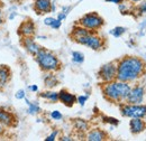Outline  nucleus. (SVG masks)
Masks as SVG:
<instances>
[{"label":"nucleus","instance_id":"f257e3e1","mask_svg":"<svg viewBox=\"0 0 146 141\" xmlns=\"http://www.w3.org/2000/svg\"><path fill=\"white\" fill-rule=\"evenodd\" d=\"M145 64L137 57H125L117 64L116 80L121 82H133L142 76Z\"/></svg>","mask_w":146,"mask_h":141},{"label":"nucleus","instance_id":"f03ea898","mask_svg":"<svg viewBox=\"0 0 146 141\" xmlns=\"http://www.w3.org/2000/svg\"><path fill=\"white\" fill-rule=\"evenodd\" d=\"M130 86L127 82H121L118 80L107 82L102 86V93L105 98L113 103L126 101L128 93L130 91Z\"/></svg>","mask_w":146,"mask_h":141},{"label":"nucleus","instance_id":"7ed1b4c3","mask_svg":"<svg viewBox=\"0 0 146 141\" xmlns=\"http://www.w3.org/2000/svg\"><path fill=\"white\" fill-rule=\"evenodd\" d=\"M35 58H36L38 66L44 72H55V70H60L61 67V63L58 58L52 52L47 49L40 48L39 52L36 54Z\"/></svg>","mask_w":146,"mask_h":141},{"label":"nucleus","instance_id":"20e7f679","mask_svg":"<svg viewBox=\"0 0 146 141\" xmlns=\"http://www.w3.org/2000/svg\"><path fill=\"white\" fill-rule=\"evenodd\" d=\"M79 25L87 28L90 32H94L99 28L102 27L104 25V19L100 17L98 14L91 13V14H87L79 20Z\"/></svg>","mask_w":146,"mask_h":141},{"label":"nucleus","instance_id":"39448f33","mask_svg":"<svg viewBox=\"0 0 146 141\" xmlns=\"http://www.w3.org/2000/svg\"><path fill=\"white\" fill-rule=\"evenodd\" d=\"M76 43L81 44V45H84L89 48H91L93 51H99L104 47V40L102 38H100L99 36L94 35L93 32H90L89 34L87 35H83L79 38L75 39Z\"/></svg>","mask_w":146,"mask_h":141},{"label":"nucleus","instance_id":"423d86ee","mask_svg":"<svg viewBox=\"0 0 146 141\" xmlns=\"http://www.w3.org/2000/svg\"><path fill=\"white\" fill-rule=\"evenodd\" d=\"M116 76H117V64H115L112 62L102 65L100 67L99 72H98V77L104 83L115 81L116 80Z\"/></svg>","mask_w":146,"mask_h":141},{"label":"nucleus","instance_id":"0eeeda50","mask_svg":"<svg viewBox=\"0 0 146 141\" xmlns=\"http://www.w3.org/2000/svg\"><path fill=\"white\" fill-rule=\"evenodd\" d=\"M121 114L128 118H144L146 115V105L128 104L121 107Z\"/></svg>","mask_w":146,"mask_h":141},{"label":"nucleus","instance_id":"6e6552de","mask_svg":"<svg viewBox=\"0 0 146 141\" xmlns=\"http://www.w3.org/2000/svg\"><path fill=\"white\" fill-rule=\"evenodd\" d=\"M0 123L6 128H15L18 124V119L14 112L0 106Z\"/></svg>","mask_w":146,"mask_h":141},{"label":"nucleus","instance_id":"1a4fd4ad","mask_svg":"<svg viewBox=\"0 0 146 141\" xmlns=\"http://www.w3.org/2000/svg\"><path fill=\"white\" fill-rule=\"evenodd\" d=\"M35 30H36V27H35V24L33 22V20L31 19H27L25 21H23L18 27V35L20 38H24V37H33L35 35Z\"/></svg>","mask_w":146,"mask_h":141},{"label":"nucleus","instance_id":"9d476101","mask_svg":"<svg viewBox=\"0 0 146 141\" xmlns=\"http://www.w3.org/2000/svg\"><path fill=\"white\" fill-rule=\"evenodd\" d=\"M143 98H144V88L142 86H135L134 88H130L126 101L128 104H139L142 103Z\"/></svg>","mask_w":146,"mask_h":141},{"label":"nucleus","instance_id":"9b49d317","mask_svg":"<svg viewBox=\"0 0 146 141\" xmlns=\"http://www.w3.org/2000/svg\"><path fill=\"white\" fill-rule=\"evenodd\" d=\"M21 46L33 56H36V54L42 48L33 39V37H24V38H21Z\"/></svg>","mask_w":146,"mask_h":141},{"label":"nucleus","instance_id":"f8f14e48","mask_svg":"<svg viewBox=\"0 0 146 141\" xmlns=\"http://www.w3.org/2000/svg\"><path fill=\"white\" fill-rule=\"evenodd\" d=\"M11 80V70L7 65L0 64V91L2 92Z\"/></svg>","mask_w":146,"mask_h":141},{"label":"nucleus","instance_id":"ddd939ff","mask_svg":"<svg viewBox=\"0 0 146 141\" xmlns=\"http://www.w3.org/2000/svg\"><path fill=\"white\" fill-rule=\"evenodd\" d=\"M33 8L37 15L47 14L52 9V2L51 0H34Z\"/></svg>","mask_w":146,"mask_h":141},{"label":"nucleus","instance_id":"4468645a","mask_svg":"<svg viewBox=\"0 0 146 141\" xmlns=\"http://www.w3.org/2000/svg\"><path fill=\"white\" fill-rule=\"evenodd\" d=\"M58 101H61L64 105L72 106L73 104L76 102V98H75L73 94L69 93L68 91L62 90V91L58 93Z\"/></svg>","mask_w":146,"mask_h":141},{"label":"nucleus","instance_id":"2eb2a0df","mask_svg":"<svg viewBox=\"0 0 146 141\" xmlns=\"http://www.w3.org/2000/svg\"><path fill=\"white\" fill-rule=\"evenodd\" d=\"M129 127H130V131L134 134H137V133H141L142 131H144L145 123L143 120H141V118H131V120L129 122Z\"/></svg>","mask_w":146,"mask_h":141},{"label":"nucleus","instance_id":"dca6fc26","mask_svg":"<svg viewBox=\"0 0 146 141\" xmlns=\"http://www.w3.org/2000/svg\"><path fill=\"white\" fill-rule=\"evenodd\" d=\"M106 133L102 131V130H99V129H94L90 131L87 136V139L89 141H101L106 139Z\"/></svg>","mask_w":146,"mask_h":141},{"label":"nucleus","instance_id":"f3484780","mask_svg":"<svg viewBox=\"0 0 146 141\" xmlns=\"http://www.w3.org/2000/svg\"><path fill=\"white\" fill-rule=\"evenodd\" d=\"M40 98H44L51 102H57L58 101V93L56 92H43L39 94Z\"/></svg>","mask_w":146,"mask_h":141},{"label":"nucleus","instance_id":"a211bd4d","mask_svg":"<svg viewBox=\"0 0 146 141\" xmlns=\"http://www.w3.org/2000/svg\"><path fill=\"white\" fill-rule=\"evenodd\" d=\"M44 22H45V25L51 26L52 28H55V29L60 28V26H61V20L55 19V18H46L44 20Z\"/></svg>","mask_w":146,"mask_h":141},{"label":"nucleus","instance_id":"6ab92c4d","mask_svg":"<svg viewBox=\"0 0 146 141\" xmlns=\"http://www.w3.org/2000/svg\"><path fill=\"white\" fill-rule=\"evenodd\" d=\"M45 84L47 88H53L55 85H57V80L54 75H48L46 78H45Z\"/></svg>","mask_w":146,"mask_h":141},{"label":"nucleus","instance_id":"aec40b11","mask_svg":"<svg viewBox=\"0 0 146 141\" xmlns=\"http://www.w3.org/2000/svg\"><path fill=\"white\" fill-rule=\"evenodd\" d=\"M72 57H73V62H75V63H82L84 61L83 54L80 53V52H73Z\"/></svg>","mask_w":146,"mask_h":141},{"label":"nucleus","instance_id":"412c9836","mask_svg":"<svg viewBox=\"0 0 146 141\" xmlns=\"http://www.w3.org/2000/svg\"><path fill=\"white\" fill-rule=\"evenodd\" d=\"M125 28L124 27H116V28H113L112 30H111V34L115 36V37H119V36H121L124 33H125Z\"/></svg>","mask_w":146,"mask_h":141},{"label":"nucleus","instance_id":"4be33fe9","mask_svg":"<svg viewBox=\"0 0 146 141\" xmlns=\"http://www.w3.org/2000/svg\"><path fill=\"white\" fill-rule=\"evenodd\" d=\"M28 105H29V113L35 114V113H38V112H39V107H38L36 104H31V103L28 102Z\"/></svg>","mask_w":146,"mask_h":141},{"label":"nucleus","instance_id":"5701e85b","mask_svg":"<svg viewBox=\"0 0 146 141\" xmlns=\"http://www.w3.org/2000/svg\"><path fill=\"white\" fill-rule=\"evenodd\" d=\"M76 128H80L81 130H87V123L82 120H78L76 121Z\"/></svg>","mask_w":146,"mask_h":141},{"label":"nucleus","instance_id":"b1692460","mask_svg":"<svg viewBox=\"0 0 146 141\" xmlns=\"http://www.w3.org/2000/svg\"><path fill=\"white\" fill-rule=\"evenodd\" d=\"M51 115H52V118H53L54 120H60V119H62V114H61L58 111H53Z\"/></svg>","mask_w":146,"mask_h":141},{"label":"nucleus","instance_id":"393cba45","mask_svg":"<svg viewBox=\"0 0 146 141\" xmlns=\"http://www.w3.org/2000/svg\"><path fill=\"white\" fill-rule=\"evenodd\" d=\"M16 98L19 99V100L24 99V98H25V91H24V90H19L18 92L16 93Z\"/></svg>","mask_w":146,"mask_h":141},{"label":"nucleus","instance_id":"a878e982","mask_svg":"<svg viewBox=\"0 0 146 141\" xmlns=\"http://www.w3.org/2000/svg\"><path fill=\"white\" fill-rule=\"evenodd\" d=\"M56 136H57V131H54V132H53V133H52L51 136H48V137H47V138H46L45 140H46V141H52V140H55V137H56Z\"/></svg>","mask_w":146,"mask_h":141},{"label":"nucleus","instance_id":"bb28decb","mask_svg":"<svg viewBox=\"0 0 146 141\" xmlns=\"http://www.w3.org/2000/svg\"><path fill=\"white\" fill-rule=\"evenodd\" d=\"M87 99H88L87 96H79V98H78V101H79V103H80L81 105H83L84 102L87 101Z\"/></svg>","mask_w":146,"mask_h":141},{"label":"nucleus","instance_id":"cd10ccee","mask_svg":"<svg viewBox=\"0 0 146 141\" xmlns=\"http://www.w3.org/2000/svg\"><path fill=\"white\" fill-rule=\"evenodd\" d=\"M3 24V13H2V7L0 6V27Z\"/></svg>","mask_w":146,"mask_h":141},{"label":"nucleus","instance_id":"c85d7f7f","mask_svg":"<svg viewBox=\"0 0 146 141\" xmlns=\"http://www.w3.org/2000/svg\"><path fill=\"white\" fill-rule=\"evenodd\" d=\"M5 128H6V127H5L3 124L0 123V136H2V134H3V132H5V130H6Z\"/></svg>","mask_w":146,"mask_h":141},{"label":"nucleus","instance_id":"c756f323","mask_svg":"<svg viewBox=\"0 0 146 141\" xmlns=\"http://www.w3.org/2000/svg\"><path fill=\"white\" fill-rule=\"evenodd\" d=\"M139 9H141V11H142V13H145L146 11V2H144V3L141 6V8H139Z\"/></svg>","mask_w":146,"mask_h":141},{"label":"nucleus","instance_id":"7c9ffc66","mask_svg":"<svg viewBox=\"0 0 146 141\" xmlns=\"http://www.w3.org/2000/svg\"><path fill=\"white\" fill-rule=\"evenodd\" d=\"M106 1H108V2H112V3H120L123 0H106Z\"/></svg>","mask_w":146,"mask_h":141},{"label":"nucleus","instance_id":"2f4dec72","mask_svg":"<svg viewBox=\"0 0 146 141\" xmlns=\"http://www.w3.org/2000/svg\"><path fill=\"white\" fill-rule=\"evenodd\" d=\"M31 90H32V91H37V86L36 85H33V86H31Z\"/></svg>","mask_w":146,"mask_h":141},{"label":"nucleus","instance_id":"473e14b6","mask_svg":"<svg viewBox=\"0 0 146 141\" xmlns=\"http://www.w3.org/2000/svg\"><path fill=\"white\" fill-rule=\"evenodd\" d=\"M11 2H15V3H19V2H21L23 0H10Z\"/></svg>","mask_w":146,"mask_h":141},{"label":"nucleus","instance_id":"72a5a7b5","mask_svg":"<svg viewBox=\"0 0 146 141\" xmlns=\"http://www.w3.org/2000/svg\"><path fill=\"white\" fill-rule=\"evenodd\" d=\"M61 140H71V138H69V137H63Z\"/></svg>","mask_w":146,"mask_h":141},{"label":"nucleus","instance_id":"f704fd0d","mask_svg":"<svg viewBox=\"0 0 146 141\" xmlns=\"http://www.w3.org/2000/svg\"><path fill=\"white\" fill-rule=\"evenodd\" d=\"M130 1H134V2H137V1H139V0H130Z\"/></svg>","mask_w":146,"mask_h":141}]
</instances>
